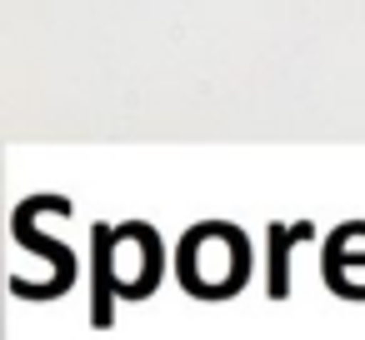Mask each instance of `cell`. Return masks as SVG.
<instances>
[{
	"label": "cell",
	"instance_id": "6da1fadb",
	"mask_svg": "<svg viewBox=\"0 0 365 340\" xmlns=\"http://www.w3.org/2000/svg\"><path fill=\"white\" fill-rule=\"evenodd\" d=\"M175 275L195 300H230L250 280V240L225 220L190 225L175 250Z\"/></svg>",
	"mask_w": 365,
	"mask_h": 340
},
{
	"label": "cell",
	"instance_id": "277c9868",
	"mask_svg": "<svg viewBox=\"0 0 365 340\" xmlns=\"http://www.w3.org/2000/svg\"><path fill=\"white\" fill-rule=\"evenodd\" d=\"M345 260H355V265L365 260V225H355V220L340 225V230L325 240V270H330V265H345Z\"/></svg>",
	"mask_w": 365,
	"mask_h": 340
},
{
	"label": "cell",
	"instance_id": "7a4b0ae2",
	"mask_svg": "<svg viewBox=\"0 0 365 340\" xmlns=\"http://www.w3.org/2000/svg\"><path fill=\"white\" fill-rule=\"evenodd\" d=\"M91 260H96V300H91V320L106 330L110 325V310H115V295H120V275H115V245H120V230L110 225H96L91 230Z\"/></svg>",
	"mask_w": 365,
	"mask_h": 340
},
{
	"label": "cell",
	"instance_id": "3957f363",
	"mask_svg": "<svg viewBox=\"0 0 365 340\" xmlns=\"http://www.w3.org/2000/svg\"><path fill=\"white\" fill-rule=\"evenodd\" d=\"M315 235V225L310 220H300V225H270V280H265V295L270 300H285L290 295V245H300V240H310Z\"/></svg>",
	"mask_w": 365,
	"mask_h": 340
}]
</instances>
